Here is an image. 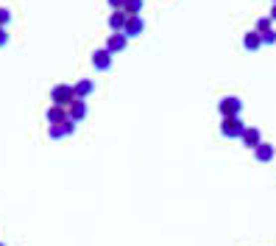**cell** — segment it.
I'll use <instances>...</instances> for the list:
<instances>
[{
	"mask_svg": "<svg viewBox=\"0 0 276 246\" xmlns=\"http://www.w3.org/2000/svg\"><path fill=\"white\" fill-rule=\"evenodd\" d=\"M142 31H145V20H142V17H128L126 20V28H123L126 39H134V36H140Z\"/></svg>",
	"mask_w": 276,
	"mask_h": 246,
	"instance_id": "52a82bcc",
	"label": "cell"
},
{
	"mask_svg": "<svg viewBox=\"0 0 276 246\" xmlns=\"http://www.w3.org/2000/svg\"><path fill=\"white\" fill-rule=\"evenodd\" d=\"M260 39H262V45H276V31L274 28L265 31V34H260Z\"/></svg>",
	"mask_w": 276,
	"mask_h": 246,
	"instance_id": "e0dca14e",
	"label": "cell"
},
{
	"mask_svg": "<svg viewBox=\"0 0 276 246\" xmlns=\"http://www.w3.org/2000/svg\"><path fill=\"white\" fill-rule=\"evenodd\" d=\"M8 22H11V11H8L6 6H3V8H0V28H6Z\"/></svg>",
	"mask_w": 276,
	"mask_h": 246,
	"instance_id": "ac0fdd59",
	"label": "cell"
},
{
	"mask_svg": "<svg viewBox=\"0 0 276 246\" xmlns=\"http://www.w3.org/2000/svg\"><path fill=\"white\" fill-rule=\"evenodd\" d=\"M87 115H90V106H87V101H81V98H76L70 106H67V118H70L73 123H81Z\"/></svg>",
	"mask_w": 276,
	"mask_h": 246,
	"instance_id": "8992f818",
	"label": "cell"
},
{
	"mask_svg": "<svg viewBox=\"0 0 276 246\" xmlns=\"http://www.w3.org/2000/svg\"><path fill=\"white\" fill-rule=\"evenodd\" d=\"M78 123H73L70 118L64 120V123H59V126H48V137L50 140H62V137H70L73 132H76Z\"/></svg>",
	"mask_w": 276,
	"mask_h": 246,
	"instance_id": "5b68a950",
	"label": "cell"
},
{
	"mask_svg": "<svg viewBox=\"0 0 276 246\" xmlns=\"http://www.w3.org/2000/svg\"><path fill=\"white\" fill-rule=\"evenodd\" d=\"M6 42H8V34L6 28H0V48H6Z\"/></svg>",
	"mask_w": 276,
	"mask_h": 246,
	"instance_id": "d6986e66",
	"label": "cell"
},
{
	"mask_svg": "<svg viewBox=\"0 0 276 246\" xmlns=\"http://www.w3.org/2000/svg\"><path fill=\"white\" fill-rule=\"evenodd\" d=\"M0 246H6V244H0Z\"/></svg>",
	"mask_w": 276,
	"mask_h": 246,
	"instance_id": "44dd1931",
	"label": "cell"
},
{
	"mask_svg": "<svg viewBox=\"0 0 276 246\" xmlns=\"http://www.w3.org/2000/svg\"><path fill=\"white\" fill-rule=\"evenodd\" d=\"M50 101H53V106H62V109H67V106L76 101L73 84H56L53 90H50Z\"/></svg>",
	"mask_w": 276,
	"mask_h": 246,
	"instance_id": "6da1fadb",
	"label": "cell"
},
{
	"mask_svg": "<svg viewBox=\"0 0 276 246\" xmlns=\"http://www.w3.org/2000/svg\"><path fill=\"white\" fill-rule=\"evenodd\" d=\"M45 118H48L50 126H59V123H64V120H67V109H62V106H50Z\"/></svg>",
	"mask_w": 276,
	"mask_h": 246,
	"instance_id": "4fadbf2b",
	"label": "cell"
},
{
	"mask_svg": "<svg viewBox=\"0 0 276 246\" xmlns=\"http://www.w3.org/2000/svg\"><path fill=\"white\" fill-rule=\"evenodd\" d=\"M240 140L246 143V148H251V151H254V148L262 143V134H260V129H257V126H246V132H243Z\"/></svg>",
	"mask_w": 276,
	"mask_h": 246,
	"instance_id": "8fae6325",
	"label": "cell"
},
{
	"mask_svg": "<svg viewBox=\"0 0 276 246\" xmlns=\"http://www.w3.org/2000/svg\"><path fill=\"white\" fill-rule=\"evenodd\" d=\"M126 20H128L126 11H114V14H109V28H112V34H123Z\"/></svg>",
	"mask_w": 276,
	"mask_h": 246,
	"instance_id": "7c38bea8",
	"label": "cell"
},
{
	"mask_svg": "<svg viewBox=\"0 0 276 246\" xmlns=\"http://www.w3.org/2000/svg\"><path fill=\"white\" fill-rule=\"evenodd\" d=\"M123 11H126L128 17H140V11H142V0H128V3H123Z\"/></svg>",
	"mask_w": 276,
	"mask_h": 246,
	"instance_id": "9a60e30c",
	"label": "cell"
},
{
	"mask_svg": "<svg viewBox=\"0 0 276 246\" xmlns=\"http://www.w3.org/2000/svg\"><path fill=\"white\" fill-rule=\"evenodd\" d=\"M268 17H271V22L276 20V3H274V6H271V14H268Z\"/></svg>",
	"mask_w": 276,
	"mask_h": 246,
	"instance_id": "ffe728a7",
	"label": "cell"
},
{
	"mask_svg": "<svg viewBox=\"0 0 276 246\" xmlns=\"http://www.w3.org/2000/svg\"><path fill=\"white\" fill-rule=\"evenodd\" d=\"M73 92H76V98L87 101V95L95 92V81H90V78H78L76 84H73Z\"/></svg>",
	"mask_w": 276,
	"mask_h": 246,
	"instance_id": "9c48e42d",
	"label": "cell"
},
{
	"mask_svg": "<svg viewBox=\"0 0 276 246\" xmlns=\"http://www.w3.org/2000/svg\"><path fill=\"white\" fill-rule=\"evenodd\" d=\"M260 45H262L260 34H257V31H248V34H246V39H243V48H246V50H257Z\"/></svg>",
	"mask_w": 276,
	"mask_h": 246,
	"instance_id": "5bb4252c",
	"label": "cell"
},
{
	"mask_svg": "<svg viewBox=\"0 0 276 246\" xmlns=\"http://www.w3.org/2000/svg\"><path fill=\"white\" fill-rule=\"evenodd\" d=\"M218 109H220V115H223V118H240L243 101L237 98V95H226V98L218 104Z\"/></svg>",
	"mask_w": 276,
	"mask_h": 246,
	"instance_id": "3957f363",
	"label": "cell"
},
{
	"mask_svg": "<svg viewBox=\"0 0 276 246\" xmlns=\"http://www.w3.org/2000/svg\"><path fill=\"white\" fill-rule=\"evenodd\" d=\"M112 64H114V56L106 48H98L95 53H92V67H95V70L106 73V70H112Z\"/></svg>",
	"mask_w": 276,
	"mask_h": 246,
	"instance_id": "277c9868",
	"label": "cell"
},
{
	"mask_svg": "<svg viewBox=\"0 0 276 246\" xmlns=\"http://www.w3.org/2000/svg\"><path fill=\"white\" fill-rule=\"evenodd\" d=\"M271 25H274V22H271V17H262V20H257V34H265V31H271Z\"/></svg>",
	"mask_w": 276,
	"mask_h": 246,
	"instance_id": "2e32d148",
	"label": "cell"
},
{
	"mask_svg": "<svg viewBox=\"0 0 276 246\" xmlns=\"http://www.w3.org/2000/svg\"><path fill=\"white\" fill-rule=\"evenodd\" d=\"M254 157H257V162H271L276 157V148H274V143H265L262 140L260 146L254 148Z\"/></svg>",
	"mask_w": 276,
	"mask_h": 246,
	"instance_id": "30bf717a",
	"label": "cell"
},
{
	"mask_svg": "<svg viewBox=\"0 0 276 246\" xmlns=\"http://www.w3.org/2000/svg\"><path fill=\"white\" fill-rule=\"evenodd\" d=\"M128 48V39H126V34H112L106 39V50L112 53V56H117V53H123V50Z\"/></svg>",
	"mask_w": 276,
	"mask_h": 246,
	"instance_id": "ba28073f",
	"label": "cell"
},
{
	"mask_svg": "<svg viewBox=\"0 0 276 246\" xmlns=\"http://www.w3.org/2000/svg\"><path fill=\"white\" fill-rule=\"evenodd\" d=\"M243 132H246V123L240 118H223V123H220V134L229 140H240Z\"/></svg>",
	"mask_w": 276,
	"mask_h": 246,
	"instance_id": "7a4b0ae2",
	"label": "cell"
}]
</instances>
